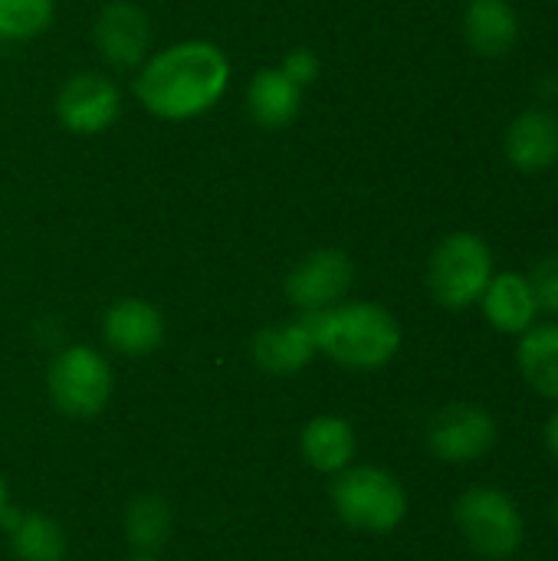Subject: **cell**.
<instances>
[{"label": "cell", "mask_w": 558, "mask_h": 561, "mask_svg": "<svg viewBox=\"0 0 558 561\" xmlns=\"http://www.w3.org/2000/svg\"><path fill=\"white\" fill-rule=\"evenodd\" d=\"M299 450H303V460L316 470V473H342L345 467H352L355 454H358V437H355V427L345 421V417H332V414H322V417H312L303 434H299Z\"/></svg>", "instance_id": "e0dca14e"}, {"label": "cell", "mask_w": 558, "mask_h": 561, "mask_svg": "<svg viewBox=\"0 0 558 561\" xmlns=\"http://www.w3.org/2000/svg\"><path fill=\"white\" fill-rule=\"evenodd\" d=\"M553 519L558 523V493H556V500H553Z\"/></svg>", "instance_id": "484cf974"}, {"label": "cell", "mask_w": 558, "mask_h": 561, "mask_svg": "<svg viewBox=\"0 0 558 561\" xmlns=\"http://www.w3.org/2000/svg\"><path fill=\"white\" fill-rule=\"evenodd\" d=\"M516 368L539 398L558 404V322H536L520 335Z\"/></svg>", "instance_id": "ac0fdd59"}, {"label": "cell", "mask_w": 558, "mask_h": 561, "mask_svg": "<svg viewBox=\"0 0 558 561\" xmlns=\"http://www.w3.org/2000/svg\"><path fill=\"white\" fill-rule=\"evenodd\" d=\"M102 339L125 358H145L164 342V316L148 299H115L102 316Z\"/></svg>", "instance_id": "8fae6325"}, {"label": "cell", "mask_w": 558, "mask_h": 561, "mask_svg": "<svg viewBox=\"0 0 558 561\" xmlns=\"http://www.w3.org/2000/svg\"><path fill=\"white\" fill-rule=\"evenodd\" d=\"M500 561H510V559H500Z\"/></svg>", "instance_id": "83f0119b"}, {"label": "cell", "mask_w": 558, "mask_h": 561, "mask_svg": "<svg viewBox=\"0 0 558 561\" xmlns=\"http://www.w3.org/2000/svg\"><path fill=\"white\" fill-rule=\"evenodd\" d=\"M95 53L118 72L138 69L151 56L155 26L151 16L135 0H109L92 23Z\"/></svg>", "instance_id": "9c48e42d"}, {"label": "cell", "mask_w": 558, "mask_h": 561, "mask_svg": "<svg viewBox=\"0 0 558 561\" xmlns=\"http://www.w3.org/2000/svg\"><path fill=\"white\" fill-rule=\"evenodd\" d=\"M460 539L487 561L510 559L526 539V523L516 500L497 486H470L454 503Z\"/></svg>", "instance_id": "5b68a950"}, {"label": "cell", "mask_w": 558, "mask_h": 561, "mask_svg": "<svg viewBox=\"0 0 558 561\" xmlns=\"http://www.w3.org/2000/svg\"><path fill=\"white\" fill-rule=\"evenodd\" d=\"M503 154L523 174L558 168V115L553 108H526L503 131Z\"/></svg>", "instance_id": "4fadbf2b"}, {"label": "cell", "mask_w": 558, "mask_h": 561, "mask_svg": "<svg viewBox=\"0 0 558 561\" xmlns=\"http://www.w3.org/2000/svg\"><path fill=\"white\" fill-rule=\"evenodd\" d=\"M477 306L500 335L520 339L526 329L539 322V302L526 273H493Z\"/></svg>", "instance_id": "5bb4252c"}, {"label": "cell", "mask_w": 558, "mask_h": 561, "mask_svg": "<svg viewBox=\"0 0 558 561\" xmlns=\"http://www.w3.org/2000/svg\"><path fill=\"white\" fill-rule=\"evenodd\" d=\"M56 20V0H0V39L26 43L43 36Z\"/></svg>", "instance_id": "44dd1931"}, {"label": "cell", "mask_w": 558, "mask_h": 561, "mask_svg": "<svg viewBox=\"0 0 558 561\" xmlns=\"http://www.w3.org/2000/svg\"><path fill=\"white\" fill-rule=\"evenodd\" d=\"M355 283V266L345 250L322 247L306 253L286 276L283 293L299 312H322L345 302Z\"/></svg>", "instance_id": "ba28073f"}, {"label": "cell", "mask_w": 558, "mask_h": 561, "mask_svg": "<svg viewBox=\"0 0 558 561\" xmlns=\"http://www.w3.org/2000/svg\"><path fill=\"white\" fill-rule=\"evenodd\" d=\"M230 85V59L210 39H181L151 53L135 69L138 105L161 122H191L207 115Z\"/></svg>", "instance_id": "6da1fadb"}, {"label": "cell", "mask_w": 558, "mask_h": 561, "mask_svg": "<svg viewBox=\"0 0 558 561\" xmlns=\"http://www.w3.org/2000/svg\"><path fill=\"white\" fill-rule=\"evenodd\" d=\"M309 319L319 355L352 371H378L391 365L405 342L395 312L368 299H345L332 309L309 312Z\"/></svg>", "instance_id": "7a4b0ae2"}, {"label": "cell", "mask_w": 558, "mask_h": 561, "mask_svg": "<svg viewBox=\"0 0 558 561\" xmlns=\"http://www.w3.org/2000/svg\"><path fill=\"white\" fill-rule=\"evenodd\" d=\"M464 39L483 59L506 56L520 39V13L510 0H470L464 10Z\"/></svg>", "instance_id": "2e32d148"}, {"label": "cell", "mask_w": 558, "mask_h": 561, "mask_svg": "<svg viewBox=\"0 0 558 561\" xmlns=\"http://www.w3.org/2000/svg\"><path fill=\"white\" fill-rule=\"evenodd\" d=\"M500 440L497 417L480 404H447L428 424V450L451 467L483 460Z\"/></svg>", "instance_id": "52a82bcc"}, {"label": "cell", "mask_w": 558, "mask_h": 561, "mask_svg": "<svg viewBox=\"0 0 558 561\" xmlns=\"http://www.w3.org/2000/svg\"><path fill=\"white\" fill-rule=\"evenodd\" d=\"M7 510H10V493H7V480H3V473H0V523H3V516H7Z\"/></svg>", "instance_id": "d4e9b609"}, {"label": "cell", "mask_w": 558, "mask_h": 561, "mask_svg": "<svg viewBox=\"0 0 558 561\" xmlns=\"http://www.w3.org/2000/svg\"><path fill=\"white\" fill-rule=\"evenodd\" d=\"M122 115V92L105 72H76L56 92V118L69 135H102Z\"/></svg>", "instance_id": "30bf717a"}, {"label": "cell", "mask_w": 558, "mask_h": 561, "mask_svg": "<svg viewBox=\"0 0 558 561\" xmlns=\"http://www.w3.org/2000/svg\"><path fill=\"white\" fill-rule=\"evenodd\" d=\"M10 533V549L20 561H62L66 559V533L46 513H13L7 510L3 523Z\"/></svg>", "instance_id": "d6986e66"}, {"label": "cell", "mask_w": 558, "mask_h": 561, "mask_svg": "<svg viewBox=\"0 0 558 561\" xmlns=\"http://www.w3.org/2000/svg\"><path fill=\"white\" fill-rule=\"evenodd\" d=\"M546 450H549V457L558 463V408L553 411V417L546 421Z\"/></svg>", "instance_id": "cb8c5ba5"}, {"label": "cell", "mask_w": 558, "mask_h": 561, "mask_svg": "<svg viewBox=\"0 0 558 561\" xmlns=\"http://www.w3.org/2000/svg\"><path fill=\"white\" fill-rule=\"evenodd\" d=\"M529 283H533V293H536V302H539V312H549L558 319V253L543 256L533 273H526Z\"/></svg>", "instance_id": "7402d4cb"}, {"label": "cell", "mask_w": 558, "mask_h": 561, "mask_svg": "<svg viewBox=\"0 0 558 561\" xmlns=\"http://www.w3.org/2000/svg\"><path fill=\"white\" fill-rule=\"evenodd\" d=\"M329 500L335 516L355 533L388 536L408 516L405 483L382 467H345L332 477Z\"/></svg>", "instance_id": "277c9868"}, {"label": "cell", "mask_w": 558, "mask_h": 561, "mask_svg": "<svg viewBox=\"0 0 558 561\" xmlns=\"http://www.w3.org/2000/svg\"><path fill=\"white\" fill-rule=\"evenodd\" d=\"M112 388L115 381L109 358L92 345H69L46 368V394L53 408L76 421L102 414Z\"/></svg>", "instance_id": "8992f818"}, {"label": "cell", "mask_w": 558, "mask_h": 561, "mask_svg": "<svg viewBox=\"0 0 558 561\" xmlns=\"http://www.w3.org/2000/svg\"><path fill=\"white\" fill-rule=\"evenodd\" d=\"M253 365L266 375H296L303 371L316 355V332L309 312H299L296 319L273 322L260 329L250 342Z\"/></svg>", "instance_id": "7c38bea8"}, {"label": "cell", "mask_w": 558, "mask_h": 561, "mask_svg": "<svg viewBox=\"0 0 558 561\" xmlns=\"http://www.w3.org/2000/svg\"><path fill=\"white\" fill-rule=\"evenodd\" d=\"M128 561H158L155 556H135V559H128Z\"/></svg>", "instance_id": "4316f807"}, {"label": "cell", "mask_w": 558, "mask_h": 561, "mask_svg": "<svg viewBox=\"0 0 558 561\" xmlns=\"http://www.w3.org/2000/svg\"><path fill=\"white\" fill-rule=\"evenodd\" d=\"M171 506L161 496H138L125 510V539L138 556H155L171 539Z\"/></svg>", "instance_id": "ffe728a7"}, {"label": "cell", "mask_w": 558, "mask_h": 561, "mask_svg": "<svg viewBox=\"0 0 558 561\" xmlns=\"http://www.w3.org/2000/svg\"><path fill=\"white\" fill-rule=\"evenodd\" d=\"M493 273H497V260L490 243L474 230H454L441 237L437 247L431 250L424 283L437 306L460 312L480 302Z\"/></svg>", "instance_id": "3957f363"}, {"label": "cell", "mask_w": 558, "mask_h": 561, "mask_svg": "<svg viewBox=\"0 0 558 561\" xmlns=\"http://www.w3.org/2000/svg\"><path fill=\"white\" fill-rule=\"evenodd\" d=\"M303 95L306 89H299L280 66H263L247 82V112L263 131H283L299 118Z\"/></svg>", "instance_id": "9a60e30c"}, {"label": "cell", "mask_w": 558, "mask_h": 561, "mask_svg": "<svg viewBox=\"0 0 558 561\" xmlns=\"http://www.w3.org/2000/svg\"><path fill=\"white\" fill-rule=\"evenodd\" d=\"M280 69H283V72H286L299 89H309V85L319 79L322 62H319V56H316L309 46H296V49H289V53L283 56Z\"/></svg>", "instance_id": "603a6c76"}]
</instances>
